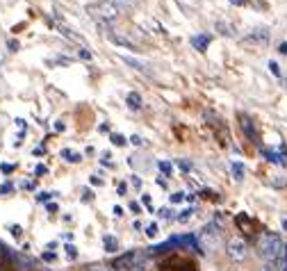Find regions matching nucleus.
<instances>
[{
    "mask_svg": "<svg viewBox=\"0 0 287 271\" xmlns=\"http://www.w3.org/2000/svg\"><path fill=\"white\" fill-rule=\"evenodd\" d=\"M125 105H128L132 112H139V109H141V105H144V100H141V96H139L137 91H130V94L125 96Z\"/></svg>",
    "mask_w": 287,
    "mask_h": 271,
    "instance_id": "obj_11",
    "label": "nucleus"
},
{
    "mask_svg": "<svg viewBox=\"0 0 287 271\" xmlns=\"http://www.w3.org/2000/svg\"><path fill=\"white\" fill-rule=\"evenodd\" d=\"M176 167L183 169V171H192L194 164H192V162H187V160H176Z\"/></svg>",
    "mask_w": 287,
    "mask_h": 271,
    "instance_id": "obj_20",
    "label": "nucleus"
},
{
    "mask_svg": "<svg viewBox=\"0 0 287 271\" xmlns=\"http://www.w3.org/2000/svg\"><path fill=\"white\" fill-rule=\"evenodd\" d=\"M116 192H119V196H125V192H128V185H125V183H119Z\"/></svg>",
    "mask_w": 287,
    "mask_h": 271,
    "instance_id": "obj_31",
    "label": "nucleus"
},
{
    "mask_svg": "<svg viewBox=\"0 0 287 271\" xmlns=\"http://www.w3.org/2000/svg\"><path fill=\"white\" fill-rule=\"evenodd\" d=\"M94 201V192H91V189H84L82 192V203H91Z\"/></svg>",
    "mask_w": 287,
    "mask_h": 271,
    "instance_id": "obj_25",
    "label": "nucleus"
},
{
    "mask_svg": "<svg viewBox=\"0 0 287 271\" xmlns=\"http://www.w3.org/2000/svg\"><path fill=\"white\" fill-rule=\"evenodd\" d=\"M149 262H151L149 248H144V251H128L125 255H119L112 262V269L114 271H144Z\"/></svg>",
    "mask_w": 287,
    "mask_h": 271,
    "instance_id": "obj_1",
    "label": "nucleus"
},
{
    "mask_svg": "<svg viewBox=\"0 0 287 271\" xmlns=\"http://www.w3.org/2000/svg\"><path fill=\"white\" fill-rule=\"evenodd\" d=\"M132 185H134V187H141V180H139V178L134 176V178H132Z\"/></svg>",
    "mask_w": 287,
    "mask_h": 271,
    "instance_id": "obj_44",
    "label": "nucleus"
},
{
    "mask_svg": "<svg viewBox=\"0 0 287 271\" xmlns=\"http://www.w3.org/2000/svg\"><path fill=\"white\" fill-rule=\"evenodd\" d=\"M260 153H262L271 164H282V167H287V153H285V148H282V153L269 151V148H260Z\"/></svg>",
    "mask_w": 287,
    "mask_h": 271,
    "instance_id": "obj_9",
    "label": "nucleus"
},
{
    "mask_svg": "<svg viewBox=\"0 0 287 271\" xmlns=\"http://www.w3.org/2000/svg\"><path fill=\"white\" fill-rule=\"evenodd\" d=\"M123 59H125V62H128L130 66H134V69H137V71H144V64H141V62H137V59H132V57H123Z\"/></svg>",
    "mask_w": 287,
    "mask_h": 271,
    "instance_id": "obj_24",
    "label": "nucleus"
},
{
    "mask_svg": "<svg viewBox=\"0 0 287 271\" xmlns=\"http://www.w3.org/2000/svg\"><path fill=\"white\" fill-rule=\"evenodd\" d=\"M158 167H160V171H164V176H171V171H174V167H171V162H167V160H160L158 162Z\"/></svg>",
    "mask_w": 287,
    "mask_h": 271,
    "instance_id": "obj_16",
    "label": "nucleus"
},
{
    "mask_svg": "<svg viewBox=\"0 0 287 271\" xmlns=\"http://www.w3.org/2000/svg\"><path fill=\"white\" fill-rule=\"evenodd\" d=\"M62 158H64L66 162H71V164H80V162H82V155L75 153V151H69V148L62 151Z\"/></svg>",
    "mask_w": 287,
    "mask_h": 271,
    "instance_id": "obj_15",
    "label": "nucleus"
},
{
    "mask_svg": "<svg viewBox=\"0 0 287 271\" xmlns=\"http://www.w3.org/2000/svg\"><path fill=\"white\" fill-rule=\"evenodd\" d=\"M84 12L103 25L114 23V21L119 19V7L114 5L112 0H96V3H89V5L84 7Z\"/></svg>",
    "mask_w": 287,
    "mask_h": 271,
    "instance_id": "obj_2",
    "label": "nucleus"
},
{
    "mask_svg": "<svg viewBox=\"0 0 287 271\" xmlns=\"http://www.w3.org/2000/svg\"><path fill=\"white\" fill-rule=\"evenodd\" d=\"M230 173H233V178H235V183H242L244 180V164L242 162H237V160H233L230 162Z\"/></svg>",
    "mask_w": 287,
    "mask_h": 271,
    "instance_id": "obj_12",
    "label": "nucleus"
},
{
    "mask_svg": "<svg viewBox=\"0 0 287 271\" xmlns=\"http://www.w3.org/2000/svg\"><path fill=\"white\" fill-rule=\"evenodd\" d=\"M41 260H46V262H55V260H57V255H55V253H50V251H46L44 255H41Z\"/></svg>",
    "mask_w": 287,
    "mask_h": 271,
    "instance_id": "obj_28",
    "label": "nucleus"
},
{
    "mask_svg": "<svg viewBox=\"0 0 287 271\" xmlns=\"http://www.w3.org/2000/svg\"><path fill=\"white\" fill-rule=\"evenodd\" d=\"M35 173H37V176H44V173H46V167H41V164H39V167L35 169Z\"/></svg>",
    "mask_w": 287,
    "mask_h": 271,
    "instance_id": "obj_42",
    "label": "nucleus"
},
{
    "mask_svg": "<svg viewBox=\"0 0 287 271\" xmlns=\"http://www.w3.org/2000/svg\"><path fill=\"white\" fill-rule=\"evenodd\" d=\"M269 39H271L269 28H255L251 35L246 37V41H253V44H269Z\"/></svg>",
    "mask_w": 287,
    "mask_h": 271,
    "instance_id": "obj_8",
    "label": "nucleus"
},
{
    "mask_svg": "<svg viewBox=\"0 0 287 271\" xmlns=\"http://www.w3.org/2000/svg\"><path fill=\"white\" fill-rule=\"evenodd\" d=\"M130 144H134V146H141V144H144V139L139 137V134H132V137H130Z\"/></svg>",
    "mask_w": 287,
    "mask_h": 271,
    "instance_id": "obj_30",
    "label": "nucleus"
},
{
    "mask_svg": "<svg viewBox=\"0 0 287 271\" xmlns=\"http://www.w3.org/2000/svg\"><path fill=\"white\" fill-rule=\"evenodd\" d=\"M226 253H228V257H230V260H235V262L246 260V255H248L246 239H244V237H233V239H228Z\"/></svg>",
    "mask_w": 287,
    "mask_h": 271,
    "instance_id": "obj_5",
    "label": "nucleus"
},
{
    "mask_svg": "<svg viewBox=\"0 0 287 271\" xmlns=\"http://www.w3.org/2000/svg\"><path fill=\"white\" fill-rule=\"evenodd\" d=\"M114 214H116V217H123V207H119V205H114Z\"/></svg>",
    "mask_w": 287,
    "mask_h": 271,
    "instance_id": "obj_41",
    "label": "nucleus"
},
{
    "mask_svg": "<svg viewBox=\"0 0 287 271\" xmlns=\"http://www.w3.org/2000/svg\"><path fill=\"white\" fill-rule=\"evenodd\" d=\"M269 69H271V73H273V75H280V69H278L276 62H269Z\"/></svg>",
    "mask_w": 287,
    "mask_h": 271,
    "instance_id": "obj_32",
    "label": "nucleus"
},
{
    "mask_svg": "<svg viewBox=\"0 0 287 271\" xmlns=\"http://www.w3.org/2000/svg\"><path fill=\"white\" fill-rule=\"evenodd\" d=\"M103 246H105V251L107 253H116L119 251V239L114 235H105L103 237Z\"/></svg>",
    "mask_w": 287,
    "mask_h": 271,
    "instance_id": "obj_13",
    "label": "nucleus"
},
{
    "mask_svg": "<svg viewBox=\"0 0 287 271\" xmlns=\"http://www.w3.org/2000/svg\"><path fill=\"white\" fill-rule=\"evenodd\" d=\"M112 3L119 7H125V10H132L134 7V0H112Z\"/></svg>",
    "mask_w": 287,
    "mask_h": 271,
    "instance_id": "obj_21",
    "label": "nucleus"
},
{
    "mask_svg": "<svg viewBox=\"0 0 287 271\" xmlns=\"http://www.w3.org/2000/svg\"><path fill=\"white\" fill-rule=\"evenodd\" d=\"M185 198H187V194L185 192H174L171 194V203H183Z\"/></svg>",
    "mask_w": 287,
    "mask_h": 271,
    "instance_id": "obj_22",
    "label": "nucleus"
},
{
    "mask_svg": "<svg viewBox=\"0 0 287 271\" xmlns=\"http://www.w3.org/2000/svg\"><path fill=\"white\" fill-rule=\"evenodd\" d=\"M278 50H280L282 55H287V44H280V48H278Z\"/></svg>",
    "mask_w": 287,
    "mask_h": 271,
    "instance_id": "obj_45",
    "label": "nucleus"
},
{
    "mask_svg": "<svg viewBox=\"0 0 287 271\" xmlns=\"http://www.w3.org/2000/svg\"><path fill=\"white\" fill-rule=\"evenodd\" d=\"M48 212H57V203H48Z\"/></svg>",
    "mask_w": 287,
    "mask_h": 271,
    "instance_id": "obj_43",
    "label": "nucleus"
},
{
    "mask_svg": "<svg viewBox=\"0 0 287 271\" xmlns=\"http://www.w3.org/2000/svg\"><path fill=\"white\" fill-rule=\"evenodd\" d=\"M192 214H194V210H192V207H189V210H183V212H180L178 217H176V221H180V223H187L189 219H192Z\"/></svg>",
    "mask_w": 287,
    "mask_h": 271,
    "instance_id": "obj_17",
    "label": "nucleus"
},
{
    "mask_svg": "<svg viewBox=\"0 0 287 271\" xmlns=\"http://www.w3.org/2000/svg\"><path fill=\"white\" fill-rule=\"evenodd\" d=\"M282 228H285V230H287V219H285V221H282Z\"/></svg>",
    "mask_w": 287,
    "mask_h": 271,
    "instance_id": "obj_47",
    "label": "nucleus"
},
{
    "mask_svg": "<svg viewBox=\"0 0 287 271\" xmlns=\"http://www.w3.org/2000/svg\"><path fill=\"white\" fill-rule=\"evenodd\" d=\"M155 183H158V187L167 189V180H162V176H160V178H158V180H155Z\"/></svg>",
    "mask_w": 287,
    "mask_h": 271,
    "instance_id": "obj_40",
    "label": "nucleus"
},
{
    "mask_svg": "<svg viewBox=\"0 0 287 271\" xmlns=\"http://www.w3.org/2000/svg\"><path fill=\"white\" fill-rule=\"evenodd\" d=\"M109 160H112V155H109V153H103V155H100V162H103V164H109Z\"/></svg>",
    "mask_w": 287,
    "mask_h": 271,
    "instance_id": "obj_38",
    "label": "nucleus"
},
{
    "mask_svg": "<svg viewBox=\"0 0 287 271\" xmlns=\"http://www.w3.org/2000/svg\"><path fill=\"white\" fill-rule=\"evenodd\" d=\"M109 139H112L114 146H125V144H128V142H125L123 134H119V132H112V137H109Z\"/></svg>",
    "mask_w": 287,
    "mask_h": 271,
    "instance_id": "obj_18",
    "label": "nucleus"
},
{
    "mask_svg": "<svg viewBox=\"0 0 287 271\" xmlns=\"http://www.w3.org/2000/svg\"><path fill=\"white\" fill-rule=\"evenodd\" d=\"M196 239H198V244H201V248H203V253L214 251V248L219 246V242H221V226H217V221L208 223L203 230L198 232Z\"/></svg>",
    "mask_w": 287,
    "mask_h": 271,
    "instance_id": "obj_4",
    "label": "nucleus"
},
{
    "mask_svg": "<svg viewBox=\"0 0 287 271\" xmlns=\"http://www.w3.org/2000/svg\"><path fill=\"white\" fill-rule=\"evenodd\" d=\"M160 217H162V219H171V210H167V207H164V210H160Z\"/></svg>",
    "mask_w": 287,
    "mask_h": 271,
    "instance_id": "obj_35",
    "label": "nucleus"
},
{
    "mask_svg": "<svg viewBox=\"0 0 287 271\" xmlns=\"http://www.w3.org/2000/svg\"><path fill=\"white\" fill-rule=\"evenodd\" d=\"M210 41H212V37L210 35H198V37H192V46L196 50H201V53H205L210 46Z\"/></svg>",
    "mask_w": 287,
    "mask_h": 271,
    "instance_id": "obj_10",
    "label": "nucleus"
},
{
    "mask_svg": "<svg viewBox=\"0 0 287 271\" xmlns=\"http://www.w3.org/2000/svg\"><path fill=\"white\" fill-rule=\"evenodd\" d=\"M10 230H12V235H14V237H21V235H23V230H21V226H12Z\"/></svg>",
    "mask_w": 287,
    "mask_h": 271,
    "instance_id": "obj_34",
    "label": "nucleus"
},
{
    "mask_svg": "<svg viewBox=\"0 0 287 271\" xmlns=\"http://www.w3.org/2000/svg\"><path fill=\"white\" fill-rule=\"evenodd\" d=\"M237 121H239V128H242V132L246 134L248 142H253V144H257V146H260V134H257L255 121H253L248 114H237Z\"/></svg>",
    "mask_w": 287,
    "mask_h": 271,
    "instance_id": "obj_6",
    "label": "nucleus"
},
{
    "mask_svg": "<svg viewBox=\"0 0 287 271\" xmlns=\"http://www.w3.org/2000/svg\"><path fill=\"white\" fill-rule=\"evenodd\" d=\"M50 196H53V194H48V192H41V194H39V196H37V198H39V201L44 203V201H48Z\"/></svg>",
    "mask_w": 287,
    "mask_h": 271,
    "instance_id": "obj_37",
    "label": "nucleus"
},
{
    "mask_svg": "<svg viewBox=\"0 0 287 271\" xmlns=\"http://www.w3.org/2000/svg\"><path fill=\"white\" fill-rule=\"evenodd\" d=\"M10 192H14V185H12V183H3V185H0V196H5V194H10Z\"/></svg>",
    "mask_w": 287,
    "mask_h": 271,
    "instance_id": "obj_23",
    "label": "nucleus"
},
{
    "mask_svg": "<svg viewBox=\"0 0 287 271\" xmlns=\"http://www.w3.org/2000/svg\"><path fill=\"white\" fill-rule=\"evenodd\" d=\"M257 255L262 257V262H271L273 257L278 255V253L282 251V246H285V242H282L280 237L276 235V232H262V235L257 237Z\"/></svg>",
    "mask_w": 287,
    "mask_h": 271,
    "instance_id": "obj_3",
    "label": "nucleus"
},
{
    "mask_svg": "<svg viewBox=\"0 0 287 271\" xmlns=\"http://www.w3.org/2000/svg\"><path fill=\"white\" fill-rule=\"evenodd\" d=\"M80 57H82V59H91V53H89V50H87V48H80Z\"/></svg>",
    "mask_w": 287,
    "mask_h": 271,
    "instance_id": "obj_33",
    "label": "nucleus"
},
{
    "mask_svg": "<svg viewBox=\"0 0 287 271\" xmlns=\"http://www.w3.org/2000/svg\"><path fill=\"white\" fill-rule=\"evenodd\" d=\"M271 185H273V187H285L287 180H271Z\"/></svg>",
    "mask_w": 287,
    "mask_h": 271,
    "instance_id": "obj_39",
    "label": "nucleus"
},
{
    "mask_svg": "<svg viewBox=\"0 0 287 271\" xmlns=\"http://www.w3.org/2000/svg\"><path fill=\"white\" fill-rule=\"evenodd\" d=\"M14 164H0V171H3V173H12V171H14Z\"/></svg>",
    "mask_w": 287,
    "mask_h": 271,
    "instance_id": "obj_29",
    "label": "nucleus"
},
{
    "mask_svg": "<svg viewBox=\"0 0 287 271\" xmlns=\"http://www.w3.org/2000/svg\"><path fill=\"white\" fill-rule=\"evenodd\" d=\"M230 3H233V5H244L246 0H230Z\"/></svg>",
    "mask_w": 287,
    "mask_h": 271,
    "instance_id": "obj_46",
    "label": "nucleus"
},
{
    "mask_svg": "<svg viewBox=\"0 0 287 271\" xmlns=\"http://www.w3.org/2000/svg\"><path fill=\"white\" fill-rule=\"evenodd\" d=\"M10 248H5L3 244H0V271H10L12 266V260H10Z\"/></svg>",
    "mask_w": 287,
    "mask_h": 271,
    "instance_id": "obj_14",
    "label": "nucleus"
},
{
    "mask_svg": "<svg viewBox=\"0 0 287 271\" xmlns=\"http://www.w3.org/2000/svg\"><path fill=\"white\" fill-rule=\"evenodd\" d=\"M146 235H149V237L158 235V223H149V226H146Z\"/></svg>",
    "mask_w": 287,
    "mask_h": 271,
    "instance_id": "obj_26",
    "label": "nucleus"
},
{
    "mask_svg": "<svg viewBox=\"0 0 287 271\" xmlns=\"http://www.w3.org/2000/svg\"><path fill=\"white\" fill-rule=\"evenodd\" d=\"M91 185H96V187H100V185H103V178H98V176H91Z\"/></svg>",
    "mask_w": 287,
    "mask_h": 271,
    "instance_id": "obj_36",
    "label": "nucleus"
},
{
    "mask_svg": "<svg viewBox=\"0 0 287 271\" xmlns=\"http://www.w3.org/2000/svg\"><path fill=\"white\" fill-rule=\"evenodd\" d=\"M235 226H237V230L242 232L244 237H253V235H257V226H255V221H253L248 214H244V212H239V214H235Z\"/></svg>",
    "mask_w": 287,
    "mask_h": 271,
    "instance_id": "obj_7",
    "label": "nucleus"
},
{
    "mask_svg": "<svg viewBox=\"0 0 287 271\" xmlns=\"http://www.w3.org/2000/svg\"><path fill=\"white\" fill-rule=\"evenodd\" d=\"M66 257H69V260H78V248L73 246V244H66Z\"/></svg>",
    "mask_w": 287,
    "mask_h": 271,
    "instance_id": "obj_19",
    "label": "nucleus"
},
{
    "mask_svg": "<svg viewBox=\"0 0 287 271\" xmlns=\"http://www.w3.org/2000/svg\"><path fill=\"white\" fill-rule=\"evenodd\" d=\"M141 203L146 205V210H149V212H153V203H151V196H149V194H144V196H141Z\"/></svg>",
    "mask_w": 287,
    "mask_h": 271,
    "instance_id": "obj_27",
    "label": "nucleus"
}]
</instances>
